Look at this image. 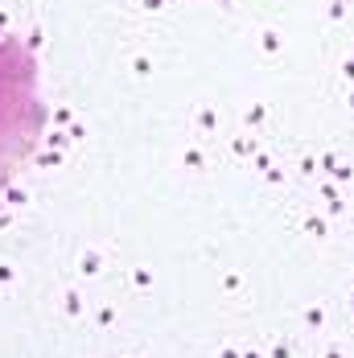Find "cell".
I'll return each mask as SVG.
<instances>
[{"label": "cell", "instance_id": "cell-1", "mask_svg": "<svg viewBox=\"0 0 354 358\" xmlns=\"http://www.w3.org/2000/svg\"><path fill=\"white\" fill-rule=\"evenodd\" d=\"M45 128L37 58L21 37L0 25V189L17 178L37 152Z\"/></svg>", "mask_w": 354, "mask_h": 358}]
</instances>
